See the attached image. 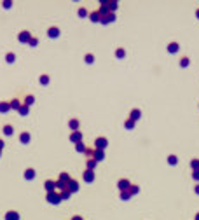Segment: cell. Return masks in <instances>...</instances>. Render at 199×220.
<instances>
[{
  "instance_id": "obj_1",
  "label": "cell",
  "mask_w": 199,
  "mask_h": 220,
  "mask_svg": "<svg viewBox=\"0 0 199 220\" xmlns=\"http://www.w3.org/2000/svg\"><path fill=\"white\" fill-rule=\"evenodd\" d=\"M107 145H108V140H107L105 136H98V138L94 140V149L96 150H105Z\"/></svg>"
},
{
  "instance_id": "obj_2",
  "label": "cell",
  "mask_w": 199,
  "mask_h": 220,
  "mask_svg": "<svg viewBox=\"0 0 199 220\" xmlns=\"http://www.w3.org/2000/svg\"><path fill=\"white\" fill-rule=\"evenodd\" d=\"M47 203H51V204H60L61 203V198H60V192H47Z\"/></svg>"
},
{
  "instance_id": "obj_3",
  "label": "cell",
  "mask_w": 199,
  "mask_h": 220,
  "mask_svg": "<svg viewBox=\"0 0 199 220\" xmlns=\"http://www.w3.org/2000/svg\"><path fill=\"white\" fill-rule=\"evenodd\" d=\"M30 39H31V33L28 30L19 31V35H18V40H19L21 44H28V42H30Z\"/></svg>"
},
{
  "instance_id": "obj_4",
  "label": "cell",
  "mask_w": 199,
  "mask_h": 220,
  "mask_svg": "<svg viewBox=\"0 0 199 220\" xmlns=\"http://www.w3.org/2000/svg\"><path fill=\"white\" fill-rule=\"evenodd\" d=\"M131 185V182L128 180V178H120L119 182H117V189L120 190V192H124V190H128Z\"/></svg>"
},
{
  "instance_id": "obj_5",
  "label": "cell",
  "mask_w": 199,
  "mask_h": 220,
  "mask_svg": "<svg viewBox=\"0 0 199 220\" xmlns=\"http://www.w3.org/2000/svg\"><path fill=\"white\" fill-rule=\"evenodd\" d=\"M67 190H68L70 194H73V192H77V190H79V182H77V180H73V178H72V180L68 182V185H67Z\"/></svg>"
},
{
  "instance_id": "obj_6",
  "label": "cell",
  "mask_w": 199,
  "mask_h": 220,
  "mask_svg": "<svg viewBox=\"0 0 199 220\" xmlns=\"http://www.w3.org/2000/svg\"><path fill=\"white\" fill-rule=\"evenodd\" d=\"M70 141H72V143L82 141V133H80V131H72V133H70Z\"/></svg>"
},
{
  "instance_id": "obj_7",
  "label": "cell",
  "mask_w": 199,
  "mask_h": 220,
  "mask_svg": "<svg viewBox=\"0 0 199 220\" xmlns=\"http://www.w3.org/2000/svg\"><path fill=\"white\" fill-rule=\"evenodd\" d=\"M114 21H115V14H114V12H108L107 16H103V18L100 19V23H101V25H108V23H114Z\"/></svg>"
},
{
  "instance_id": "obj_8",
  "label": "cell",
  "mask_w": 199,
  "mask_h": 220,
  "mask_svg": "<svg viewBox=\"0 0 199 220\" xmlns=\"http://www.w3.org/2000/svg\"><path fill=\"white\" fill-rule=\"evenodd\" d=\"M82 178H84V182H88V183L94 182V171H93V170H86V171H84V175H82Z\"/></svg>"
},
{
  "instance_id": "obj_9",
  "label": "cell",
  "mask_w": 199,
  "mask_h": 220,
  "mask_svg": "<svg viewBox=\"0 0 199 220\" xmlns=\"http://www.w3.org/2000/svg\"><path fill=\"white\" fill-rule=\"evenodd\" d=\"M140 117H141V110H140V109H133V110L129 112V115H128V119L135 120V122H136Z\"/></svg>"
},
{
  "instance_id": "obj_10",
  "label": "cell",
  "mask_w": 199,
  "mask_h": 220,
  "mask_svg": "<svg viewBox=\"0 0 199 220\" xmlns=\"http://www.w3.org/2000/svg\"><path fill=\"white\" fill-rule=\"evenodd\" d=\"M107 7H108V12H114V14H115V10L119 7V2H117V0H107Z\"/></svg>"
},
{
  "instance_id": "obj_11",
  "label": "cell",
  "mask_w": 199,
  "mask_h": 220,
  "mask_svg": "<svg viewBox=\"0 0 199 220\" xmlns=\"http://www.w3.org/2000/svg\"><path fill=\"white\" fill-rule=\"evenodd\" d=\"M44 189L47 190V192H54V190H56V182H54V180H46Z\"/></svg>"
},
{
  "instance_id": "obj_12",
  "label": "cell",
  "mask_w": 199,
  "mask_h": 220,
  "mask_svg": "<svg viewBox=\"0 0 199 220\" xmlns=\"http://www.w3.org/2000/svg\"><path fill=\"white\" fill-rule=\"evenodd\" d=\"M93 159L96 161V162H101V161L105 159V150H96V149H94V156H93Z\"/></svg>"
},
{
  "instance_id": "obj_13",
  "label": "cell",
  "mask_w": 199,
  "mask_h": 220,
  "mask_svg": "<svg viewBox=\"0 0 199 220\" xmlns=\"http://www.w3.org/2000/svg\"><path fill=\"white\" fill-rule=\"evenodd\" d=\"M68 128H70L72 131H79V128H80L79 119H70V120H68Z\"/></svg>"
},
{
  "instance_id": "obj_14",
  "label": "cell",
  "mask_w": 199,
  "mask_h": 220,
  "mask_svg": "<svg viewBox=\"0 0 199 220\" xmlns=\"http://www.w3.org/2000/svg\"><path fill=\"white\" fill-rule=\"evenodd\" d=\"M47 35H49L51 39H58V37H60V28H56V26H51L49 30H47Z\"/></svg>"
},
{
  "instance_id": "obj_15",
  "label": "cell",
  "mask_w": 199,
  "mask_h": 220,
  "mask_svg": "<svg viewBox=\"0 0 199 220\" xmlns=\"http://www.w3.org/2000/svg\"><path fill=\"white\" fill-rule=\"evenodd\" d=\"M180 51V46L178 42H169L168 44V52H171V54H175V52H178Z\"/></svg>"
},
{
  "instance_id": "obj_16",
  "label": "cell",
  "mask_w": 199,
  "mask_h": 220,
  "mask_svg": "<svg viewBox=\"0 0 199 220\" xmlns=\"http://www.w3.org/2000/svg\"><path fill=\"white\" fill-rule=\"evenodd\" d=\"M5 220H19V213L18 211H7L5 213Z\"/></svg>"
},
{
  "instance_id": "obj_17",
  "label": "cell",
  "mask_w": 199,
  "mask_h": 220,
  "mask_svg": "<svg viewBox=\"0 0 199 220\" xmlns=\"http://www.w3.org/2000/svg\"><path fill=\"white\" fill-rule=\"evenodd\" d=\"M25 178H26V180H33V178H35V170H33V168H28V170L25 171Z\"/></svg>"
},
{
  "instance_id": "obj_18",
  "label": "cell",
  "mask_w": 199,
  "mask_h": 220,
  "mask_svg": "<svg viewBox=\"0 0 199 220\" xmlns=\"http://www.w3.org/2000/svg\"><path fill=\"white\" fill-rule=\"evenodd\" d=\"M89 19L93 21V23H100V19H101V18H100V12H98V10H93V12H91V14H89Z\"/></svg>"
},
{
  "instance_id": "obj_19",
  "label": "cell",
  "mask_w": 199,
  "mask_h": 220,
  "mask_svg": "<svg viewBox=\"0 0 199 220\" xmlns=\"http://www.w3.org/2000/svg\"><path fill=\"white\" fill-rule=\"evenodd\" d=\"M9 110H10L9 101H0V112H2V114H5V112H9Z\"/></svg>"
},
{
  "instance_id": "obj_20",
  "label": "cell",
  "mask_w": 199,
  "mask_h": 220,
  "mask_svg": "<svg viewBox=\"0 0 199 220\" xmlns=\"http://www.w3.org/2000/svg\"><path fill=\"white\" fill-rule=\"evenodd\" d=\"M128 192H129V196H135V194H138V192H140V187L136 185V183H131L129 189H128Z\"/></svg>"
},
{
  "instance_id": "obj_21",
  "label": "cell",
  "mask_w": 199,
  "mask_h": 220,
  "mask_svg": "<svg viewBox=\"0 0 199 220\" xmlns=\"http://www.w3.org/2000/svg\"><path fill=\"white\" fill-rule=\"evenodd\" d=\"M189 65H190L189 56H182V58H180V67H182V68H185V67H189Z\"/></svg>"
},
{
  "instance_id": "obj_22",
  "label": "cell",
  "mask_w": 199,
  "mask_h": 220,
  "mask_svg": "<svg viewBox=\"0 0 199 220\" xmlns=\"http://www.w3.org/2000/svg\"><path fill=\"white\" fill-rule=\"evenodd\" d=\"M19 141L26 145V143L30 141V133H26V131H25V133H21V135H19Z\"/></svg>"
},
{
  "instance_id": "obj_23",
  "label": "cell",
  "mask_w": 199,
  "mask_h": 220,
  "mask_svg": "<svg viewBox=\"0 0 199 220\" xmlns=\"http://www.w3.org/2000/svg\"><path fill=\"white\" fill-rule=\"evenodd\" d=\"M33 103H35V96H33V94H28V96L25 98V101H23V105H26V107H30Z\"/></svg>"
},
{
  "instance_id": "obj_24",
  "label": "cell",
  "mask_w": 199,
  "mask_h": 220,
  "mask_svg": "<svg viewBox=\"0 0 199 220\" xmlns=\"http://www.w3.org/2000/svg\"><path fill=\"white\" fill-rule=\"evenodd\" d=\"M96 164H98V162H96L94 159H86V168H88V170H93V171H94Z\"/></svg>"
},
{
  "instance_id": "obj_25",
  "label": "cell",
  "mask_w": 199,
  "mask_h": 220,
  "mask_svg": "<svg viewBox=\"0 0 199 220\" xmlns=\"http://www.w3.org/2000/svg\"><path fill=\"white\" fill-rule=\"evenodd\" d=\"M12 133H14V128H12L10 124H5V126H4V135H5V136H12Z\"/></svg>"
},
{
  "instance_id": "obj_26",
  "label": "cell",
  "mask_w": 199,
  "mask_h": 220,
  "mask_svg": "<svg viewBox=\"0 0 199 220\" xmlns=\"http://www.w3.org/2000/svg\"><path fill=\"white\" fill-rule=\"evenodd\" d=\"M124 128L128 131H131V129H135V120H131V119H126L124 120Z\"/></svg>"
},
{
  "instance_id": "obj_27",
  "label": "cell",
  "mask_w": 199,
  "mask_h": 220,
  "mask_svg": "<svg viewBox=\"0 0 199 220\" xmlns=\"http://www.w3.org/2000/svg\"><path fill=\"white\" fill-rule=\"evenodd\" d=\"M70 196H72V194H70L68 190L65 189V190H61L60 192V198H61V201H68L70 199Z\"/></svg>"
},
{
  "instance_id": "obj_28",
  "label": "cell",
  "mask_w": 199,
  "mask_h": 220,
  "mask_svg": "<svg viewBox=\"0 0 199 220\" xmlns=\"http://www.w3.org/2000/svg\"><path fill=\"white\" fill-rule=\"evenodd\" d=\"M190 168H192V171L199 170V157H194V159L190 161Z\"/></svg>"
},
{
  "instance_id": "obj_29",
  "label": "cell",
  "mask_w": 199,
  "mask_h": 220,
  "mask_svg": "<svg viewBox=\"0 0 199 220\" xmlns=\"http://www.w3.org/2000/svg\"><path fill=\"white\" fill-rule=\"evenodd\" d=\"M168 164H171V166H175V164H178V157L177 156H168Z\"/></svg>"
},
{
  "instance_id": "obj_30",
  "label": "cell",
  "mask_w": 199,
  "mask_h": 220,
  "mask_svg": "<svg viewBox=\"0 0 199 220\" xmlns=\"http://www.w3.org/2000/svg\"><path fill=\"white\" fill-rule=\"evenodd\" d=\"M5 61H7V63H14V61H16V54H14V52H7V54H5Z\"/></svg>"
},
{
  "instance_id": "obj_31",
  "label": "cell",
  "mask_w": 199,
  "mask_h": 220,
  "mask_svg": "<svg viewBox=\"0 0 199 220\" xmlns=\"http://www.w3.org/2000/svg\"><path fill=\"white\" fill-rule=\"evenodd\" d=\"M9 105H10V109H12V110H19V107H21L19 100H12V101H9Z\"/></svg>"
},
{
  "instance_id": "obj_32",
  "label": "cell",
  "mask_w": 199,
  "mask_h": 220,
  "mask_svg": "<svg viewBox=\"0 0 199 220\" xmlns=\"http://www.w3.org/2000/svg\"><path fill=\"white\" fill-rule=\"evenodd\" d=\"M115 56H117L119 60H122V58L126 56V51L122 49V47H119V49H115Z\"/></svg>"
},
{
  "instance_id": "obj_33",
  "label": "cell",
  "mask_w": 199,
  "mask_h": 220,
  "mask_svg": "<svg viewBox=\"0 0 199 220\" xmlns=\"http://www.w3.org/2000/svg\"><path fill=\"white\" fill-rule=\"evenodd\" d=\"M86 149H88V147H86V145H84L82 141L75 143V150H77V152H86Z\"/></svg>"
},
{
  "instance_id": "obj_34",
  "label": "cell",
  "mask_w": 199,
  "mask_h": 220,
  "mask_svg": "<svg viewBox=\"0 0 199 220\" xmlns=\"http://www.w3.org/2000/svg\"><path fill=\"white\" fill-rule=\"evenodd\" d=\"M18 112H19V114L23 115V117H26V115H28V107H26V105H21Z\"/></svg>"
},
{
  "instance_id": "obj_35",
  "label": "cell",
  "mask_w": 199,
  "mask_h": 220,
  "mask_svg": "<svg viewBox=\"0 0 199 220\" xmlns=\"http://www.w3.org/2000/svg\"><path fill=\"white\" fill-rule=\"evenodd\" d=\"M39 82L42 84V86H46V84H49V75H40Z\"/></svg>"
},
{
  "instance_id": "obj_36",
  "label": "cell",
  "mask_w": 199,
  "mask_h": 220,
  "mask_svg": "<svg viewBox=\"0 0 199 220\" xmlns=\"http://www.w3.org/2000/svg\"><path fill=\"white\" fill-rule=\"evenodd\" d=\"M84 61H86V63H94V56H93V54H86V56H84Z\"/></svg>"
},
{
  "instance_id": "obj_37",
  "label": "cell",
  "mask_w": 199,
  "mask_h": 220,
  "mask_svg": "<svg viewBox=\"0 0 199 220\" xmlns=\"http://www.w3.org/2000/svg\"><path fill=\"white\" fill-rule=\"evenodd\" d=\"M131 196H129V192H128V190H124V192H120V199L122 201H128L129 199Z\"/></svg>"
},
{
  "instance_id": "obj_38",
  "label": "cell",
  "mask_w": 199,
  "mask_h": 220,
  "mask_svg": "<svg viewBox=\"0 0 199 220\" xmlns=\"http://www.w3.org/2000/svg\"><path fill=\"white\" fill-rule=\"evenodd\" d=\"M77 14H79L80 18H86V16H88V10L84 9V7H80V9L77 10Z\"/></svg>"
},
{
  "instance_id": "obj_39",
  "label": "cell",
  "mask_w": 199,
  "mask_h": 220,
  "mask_svg": "<svg viewBox=\"0 0 199 220\" xmlns=\"http://www.w3.org/2000/svg\"><path fill=\"white\" fill-rule=\"evenodd\" d=\"M192 180H194V182H199V170L192 171Z\"/></svg>"
},
{
  "instance_id": "obj_40",
  "label": "cell",
  "mask_w": 199,
  "mask_h": 220,
  "mask_svg": "<svg viewBox=\"0 0 199 220\" xmlns=\"http://www.w3.org/2000/svg\"><path fill=\"white\" fill-rule=\"evenodd\" d=\"M37 44H39V40L35 39V37H31V39H30V42H28V46H31V47H35Z\"/></svg>"
},
{
  "instance_id": "obj_41",
  "label": "cell",
  "mask_w": 199,
  "mask_h": 220,
  "mask_svg": "<svg viewBox=\"0 0 199 220\" xmlns=\"http://www.w3.org/2000/svg\"><path fill=\"white\" fill-rule=\"evenodd\" d=\"M10 5H12L10 0H5V2H4V7H5V9H10Z\"/></svg>"
},
{
  "instance_id": "obj_42",
  "label": "cell",
  "mask_w": 199,
  "mask_h": 220,
  "mask_svg": "<svg viewBox=\"0 0 199 220\" xmlns=\"http://www.w3.org/2000/svg\"><path fill=\"white\" fill-rule=\"evenodd\" d=\"M72 220H84L80 215H75V217H72Z\"/></svg>"
},
{
  "instance_id": "obj_43",
  "label": "cell",
  "mask_w": 199,
  "mask_h": 220,
  "mask_svg": "<svg viewBox=\"0 0 199 220\" xmlns=\"http://www.w3.org/2000/svg\"><path fill=\"white\" fill-rule=\"evenodd\" d=\"M194 192H196V194H199V183L196 185V187H194Z\"/></svg>"
},
{
  "instance_id": "obj_44",
  "label": "cell",
  "mask_w": 199,
  "mask_h": 220,
  "mask_svg": "<svg viewBox=\"0 0 199 220\" xmlns=\"http://www.w3.org/2000/svg\"><path fill=\"white\" fill-rule=\"evenodd\" d=\"M2 149H4V140H0V152H2Z\"/></svg>"
},
{
  "instance_id": "obj_45",
  "label": "cell",
  "mask_w": 199,
  "mask_h": 220,
  "mask_svg": "<svg viewBox=\"0 0 199 220\" xmlns=\"http://www.w3.org/2000/svg\"><path fill=\"white\" fill-rule=\"evenodd\" d=\"M194 220H199V211L196 213V219H194Z\"/></svg>"
},
{
  "instance_id": "obj_46",
  "label": "cell",
  "mask_w": 199,
  "mask_h": 220,
  "mask_svg": "<svg viewBox=\"0 0 199 220\" xmlns=\"http://www.w3.org/2000/svg\"><path fill=\"white\" fill-rule=\"evenodd\" d=\"M196 16H198V19H199V9H198V10H196Z\"/></svg>"
},
{
  "instance_id": "obj_47",
  "label": "cell",
  "mask_w": 199,
  "mask_h": 220,
  "mask_svg": "<svg viewBox=\"0 0 199 220\" xmlns=\"http://www.w3.org/2000/svg\"><path fill=\"white\" fill-rule=\"evenodd\" d=\"M0 154H2V152H0Z\"/></svg>"
}]
</instances>
